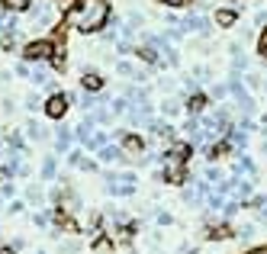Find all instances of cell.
<instances>
[{"instance_id": "cell-13", "label": "cell", "mask_w": 267, "mask_h": 254, "mask_svg": "<svg viewBox=\"0 0 267 254\" xmlns=\"http://www.w3.org/2000/svg\"><path fill=\"white\" fill-rule=\"evenodd\" d=\"M158 3H164V7H171V10H183V7H190L193 0H158Z\"/></svg>"}, {"instance_id": "cell-18", "label": "cell", "mask_w": 267, "mask_h": 254, "mask_svg": "<svg viewBox=\"0 0 267 254\" xmlns=\"http://www.w3.org/2000/svg\"><path fill=\"white\" fill-rule=\"evenodd\" d=\"M39 254H42V251H39Z\"/></svg>"}, {"instance_id": "cell-9", "label": "cell", "mask_w": 267, "mask_h": 254, "mask_svg": "<svg viewBox=\"0 0 267 254\" xmlns=\"http://www.w3.org/2000/svg\"><path fill=\"white\" fill-rule=\"evenodd\" d=\"M161 113H164V116H177V113H180V100H177V97L164 100V103H161Z\"/></svg>"}, {"instance_id": "cell-8", "label": "cell", "mask_w": 267, "mask_h": 254, "mask_svg": "<svg viewBox=\"0 0 267 254\" xmlns=\"http://www.w3.org/2000/svg\"><path fill=\"white\" fill-rule=\"evenodd\" d=\"M235 20H238L235 10H219V13H216V23L225 26V29H229V26H235Z\"/></svg>"}, {"instance_id": "cell-7", "label": "cell", "mask_w": 267, "mask_h": 254, "mask_svg": "<svg viewBox=\"0 0 267 254\" xmlns=\"http://www.w3.org/2000/svg\"><path fill=\"white\" fill-rule=\"evenodd\" d=\"M26 132H29L32 142H45L48 139V129H45V126H39V123H29V126H26Z\"/></svg>"}, {"instance_id": "cell-6", "label": "cell", "mask_w": 267, "mask_h": 254, "mask_svg": "<svg viewBox=\"0 0 267 254\" xmlns=\"http://www.w3.org/2000/svg\"><path fill=\"white\" fill-rule=\"evenodd\" d=\"M26 13H29L32 20H39L42 26H48V23H52V3H39V7H29Z\"/></svg>"}, {"instance_id": "cell-10", "label": "cell", "mask_w": 267, "mask_h": 254, "mask_svg": "<svg viewBox=\"0 0 267 254\" xmlns=\"http://www.w3.org/2000/svg\"><path fill=\"white\" fill-rule=\"evenodd\" d=\"M203 106H206L203 93H197V97H187V109H190V113H203Z\"/></svg>"}, {"instance_id": "cell-12", "label": "cell", "mask_w": 267, "mask_h": 254, "mask_svg": "<svg viewBox=\"0 0 267 254\" xmlns=\"http://www.w3.org/2000/svg\"><path fill=\"white\" fill-rule=\"evenodd\" d=\"M258 55H261V58L267 62V26L261 29V36H258Z\"/></svg>"}, {"instance_id": "cell-3", "label": "cell", "mask_w": 267, "mask_h": 254, "mask_svg": "<svg viewBox=\"0 0 267 254\" xmlns=\"http://www.w3.org/2000/svg\"><path fill=\"white\" fill-rule=\"evenodd\" d=\"M119 151L126 161H148V158H142L145 154V142L138 135H119Z\"/></svg>"}, {"instance_id": "cell-4", "label": "cell", "mask_w": 267, "mask_h": 254, "mask_svg": "<svg viewBox=\"0 0 267 254\" xmlns=\"http://www.w3.org/2000/svg\"><path fill=\"white\" fill-rule=\"evenodd\" d=\"M68 106H71V97H68V93H58V90H55L52 97L45 100V106H42V109H45L48 119H61V116L68 113Z\"/></svg>"}, {"instance_id": "cell-15", "label": "cell", "mask_w": 267, "mask_h": 254, "mask_svg": "<svg viewBox=\"0 0 267 254\" xmlns=\"http://www.w3.org/2000/svg\"><path fill=\"white\" fill-rule=\"evenodd\" d=\"M61 254H77V245H74V241H68V245H61Z\"/></svg>"}, {"instance_id": "cell-11", "label": "cell", "mask_w": 267, "mask_h": 254, "mask_svg": "<svg viewBox=\"0 0 267 254\" xmlns=\"http://www.w3.org/2000/svg\"><path fill=\"white\" fill-rule=\"evenodd\" d=\"M68 145H71V135H68V129H61L58 139H55V148H58V151H65Z\"/></svg>"}, {"instance_id": "cell-5", "label": "cell", "mask_w": 267, "mask_h": 254, "mask_svg": "<svg viewBox=\"0 0 267 254\" xmlns=\"http://www.w3.org/2000/svg\"><path fill=\"white\" fill-rule=\"evenodd\" d=\"M81 87L90 90V93H100L103 90V77H100L97 71H84V74H81Z\"/></svg>"}, {"instance_id": "cell-16", "label": "cell", "mask_w": 267, "mask_h": 254, "mask_svg": "<svg viewBox=\"0 0 267 254\" xmlns=\"http://www.w3.org/2000/svg\"><path fill=\"white\" fill-rule=\"evenodd\" d=\"M26 109H39V100H36V97H32V93H29V97H26Z\"/></svg>"}, {"instance_id": "cell-2", "label": "cell", "mask_w": 267, "mask_h": 254, "mask_svg": "<svg viewBox=\"0 0 267 254\" xmlns=\"http://www.w3.org/2000/svg\"><path fill=\"white\" fill-rule=\"evenodd\" d=\"M52 52H55V42H48V39H36V42H26V45H23V62L45 64L48 58H52Z\"/></svg>"}, {"instance_id": "cell-1", "label": "cell", "mask_w": 267, "mask_h": 254, "mask_svg": "<svg viewBox=\"0 0 267 254\" xmlns=\"http://www.w3.org/2000/svg\"><path fill=\"white\" fill-rule=\"evenodd\" d=\"M65 23L84 36H93L110 23V0H74V7L65 13Z\"/></svg>"}, {"instance_id": "cell-17", "label": "cell", "mask_w": 267, "mask_h": 254, "mask_svg": "<svg viewBox=\"0 0 267 254\" xmlns=\"http://www.w3.org/2000/svg\"><path fill=\"white\" fill-rule=\"evenodd\" d=\"M245 254H267V245H261V248H251V251H245Z\"/></svg>"}, {"instance_id": "cell-14", "label": "cell", "mask_w": 267, "mask_h": 254, "mask_svg": "<svg viewBox=\"0 0 267 254\" xmlns=\"http://www.w3.org/2000/svg\"><path fill=\"white\" fill-rule=\"evenodd\" d=\"M42 177H45V180L55 177V158H45V164H42Z\"/></svg>"}]
</instances>
